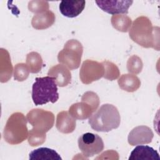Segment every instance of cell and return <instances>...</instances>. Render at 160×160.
I'll use <instances>...</instances> for the list:
<instances>
[{"label":"cell","instance_id":"1","mask_svg":"<svg viewBox=\"0 0 160 160\" xmlns=\"http://www.w3.org/2000/svg\"><path fill=\"white\" fill-rule=\"evenodd\" d=\"M120 121L117 108L111 104H102L88 120L91 128L98 132H109L116 129L119 126Z\"/></svg>","mask_w":160,"mask_h":160},{"label":"cell","instance_id":"2","mask_svg":"<svg viewBox=\"0 0 160 160\" xmlns=\"http://www.w3.org/2000/svg\"><path fill=\"white\" fill-rule=\"evenodd\" d=\"M155 27H152L150 20L145 16L136 19L129 29V36L132 40L144 48H159V34H155Z\"/></svg>","mask_w":160,"mask_h":160},{"label":"cell","instance_id":"3","mask_svg":"<svg viewBox=\"0 0 160 160\" xmlns=\"http://www.w3.org/2000/svg\"><path fill=\"white\" fill-rule=\"evenodd\" d=\"M57 83L51 76L36 78L32 86V99L36 106L49 102L55 103L59 99Z\"/></svg>","mask_w":160,"mask_h":160},{"label":"cell","instance_id":"4","mask_svg":"<svg viewBox=\"0 0 160 160\" xmlns=\"http://www.w3.org/2000/svg\"><path fill=\"white\" fill-rule=\"evenodd\" d=\"M27 120L21 112H14L7 121L3 132L4 139L11 144H18L24 141L28 137Z\"/></svg>","mask_w":160,"mask_h":160},{"label":"cell","instance_id":"5","mask_svg":"<svg viewBox=\"0 0 160 160\" xmlns=\"http://www.w3.org/2000/svg\"><path fill=\"white\" fill-rule=\"evenodd\" d=\"M82 52L83 48L80 42L76 39L69 40L59 52L58 61L70 69H78L80 66Z\"/></svg>","mask_w":160,"mask_h":160},{"label":"cell","instance_id":"6","mask_svg":"<svg viewBox=\"0 0 160 160\" xmlns=\"http://www.w3.org/2000/svg\"><path fill=\"white\" fill-rule=\"evenodd\" d=\"M26 119L34 131L46 133L51 129L54 122V116L51 111L42 109H34L26 116Z\"/></svg>","mask_w":160,"mask_h":160},{"label":"cell","instance_id":"7","mask_svg":"<svg viewBox=\"0 0 160 160\" xmlns=\"http://www.w3.org/2000/svg\"><path fill=\"white\" fill-rule=\"evenodd\" d=\"M78 142L79 149L86 158L98 154L104 149L102 138L98 134L91 132H86L80 136Z\"/></svg>","mask_w":160,"mask_h":160},{"label":"cell","instance_id":"8","mask_svg":"<svg viewBox=\"0 0 160 160\" xmlns=\"http://www.w3.org/2000/svg\"><path fill=\"white\" fill-rule=\"evenodd\" d=\"M104 74V69L102 62L88 59L82 64L79 77L82 83L89 84L103 77Z\"/></svg>","mask_w":160,"mask_h":160},{"label":"cell","instance_id":"9","mask_svg":"<svg viewBox=\"0 0 160 160\" xmlns=\"http://www.w3.org/2000/svg\"><path fill=\"white\" fill-rule=\"evenodd\" d=\"M154 137L152 131L146 126H139L133 128L129 133L128 141L130 145H142L149 144Z\"/></svg>","mask_w":160,"mask_h":160},{"label":"cell","instance_id":"10","mask_svg":"<svg viewBox=\"0 0 160 160\" xmlns=\"http://www.w3.org/2000/svg\"><path fill=\"white\" fill-rule=\"evenodd\" d=\"M96 4L103 11L110 14H128L132 1H96Z\"/></svg>","mask_w":160,"mask_h":160},{"label":"cell","instance_id":"11","mask_svg":"<svg viewBox=\"0 0 160 160\" xmlns=\"http://www.w3.org/2000/svg\"><path fill=\"white\" fill-rule=\"evenodd\" d=\"M85 4V1H62L59 4V11L63 16L72 18L82 12Z\"/></svg>","mask_w":160,"mask_h":160},{"label":"cell","instance_id":"12","mask_svg":"<svg viewBox=\"0 0 160 160\" xmlns=\"http://www.w3.org/2000/svg\"><path fill=\"white\" fill-rule=\"evenodd\" d=\"M81 100V102L72 104L69 109V112L74 118L83 120L89 118L96 109L88 101Z\"/></svg>","mask_w":160,"mask_h":160},{"label":"cell","instance_id":"13","mask_svg":"<svg viewBox=\"0 0 160 160\" xmlns=\"http://www.w3.org/2000/svg\"><path fill=\"white\" fill-rule=\"evenodd\" d=\"M49 76L55 78L57 85L60 87L67 86L71 79V74L69 70L63 64H56L49 69Z\"/></svg>","mask_w":160,"mask_h":160},{"label":"cell","instance_id":"14","mask_svg":"<svg viewBox=\"0 0 160 160\" xmlns=\"http://www.w3.org/2000/svg\"><path fill=\"white\" fill-rule=\"evenodd\" d=\"M129 160H160L157 151L148 146H136L131 152Z\"/></svg>","mask_w":160,"mask_h":160},{"label":"cell","instance_id":"15","mask_svg":"<svg viewBox=\"0 0 160 160\" xmlns=\"http://www.w3.org/2000/svg\"><path fill=\"white\" fill-rule=\"evenodd\" d=\"M56 128L62 133H71L76 128V119L68 111H61L57 115Z\"/></svg>","mask_w":160,"mask_h":160},{"label":"cell","instance_id":"16","mask_svg":"<svg viewBox=\"0 0 160 160\" xmlns=\"http://www.w3.org/2000/svg\"><path fill=\"white\" fill-rule=\"evenodd\" d=\"M55 21L54 14L48 10L36 14L32 18L31 24L36 29H44L53 24Z\"/></svg>","mask_w":160,"mask_h":160},{"label":"cell","instance_id":"17","mask_svg":"<svg viewBox=\"0 0 160 160\" xmlns=\"http://www.w3.org/2000/svg\"><path fill=\"white\" fill-rule=\"evenodd\" d=\"M30 160H62L60 155L54 149L48 148H40L29 153Z\"/></svg>","mask_w":160,"mask_h":160},{"label":"cell","instance_id":"18","mask_svg":"<svg viewBox=\"0 0 160 160\" xmlns=\"http://www.w3.org/2000/svg\"><path fill=\"white\" fill-rule=\"evenodd\" d=\"M139 78L133 74H122L118 80L119 88L128 92H134L140 86Z\"/></svg>","mask_w":160,"mask_h":160},{"label":"cell","instance_id":"19","mask_svg":"<svg viewBox=\"0 0 160 160\" xmlns=\"http://www.w3.org/2000/svg\"><path fill=\"white\" fill-rule=\"evenodd\" d=\"M26 65L31 73H38L41 69L42 59L40 54L36 52H31L26 57Z\"/></svg>","mask_w":160,"mask_h":160},{"label":"cell","instance_id":"20","mask_svg":"<svg viewBox=\"0 0 160 160\" xmlns=\"http://www.w3.org/2000/svg\"><path fill=\"white\" fill-rule=\"evenodd\" d=\"M111 24L118 31L127 32L131 26V19L126 15H113Z\"/></svg>","mask_w":160,"mask_h":160},{"label":"cell","instance_id":"21","mask_svg":"<svg viewBox=\"0 0 160 160\" xmlns=\"http://www.w3.org/2000/svg\"><path fill=\"white\" fill-rule=\"evenodd\" d=\"M102 64L104 69V74L103 76L104 78L112 81L118 78L119 76V71L116 64L108 61H104Z\"/></svg>","mask_w":160,"mask_h":160},{"label":"cell","instance_id":"22","mask_svg":"<svg viewBox=\"0 0 160 160\" xmlns=\"http://www.w3.org/2000/svg\"><path fill=\"white\" fill-rule=\"evenodd\" d=\"M29 73V70L27 65L24 63H18L14 67V78L18 81L26 80Z\"/></svg>","mask_w":160,"mask_h":160},{"label":"cell","instance_id":"23","mask_svg":"<svg viewBox=\"0 0 160 160\" xmlns=\"http://www.w3.org/2000/svg\"><path fill=\"white\" fill-rule=\"evenodd\" d=\"M142 68V62L138 56L133 55L129 58L127 62L128 71L131 73L138 74L139 73Z\"/></svg>","mask_w":160,"mask_h":160},{"label":"cell","instance_id":"24","mask_svg":"<svg viewBox=\"0 0 160 160\" xmlns=\"http://www.w3.org/2000/svg\"><path fill=\"white\" fill-rule=\"evenodd\" d=\"M46 133L31 129L29 132L28 142L31 146H38L46 141Z\"/></svg>","mask_w":160,"mask_h":160},{"label":"cell","instance_id":"25","mask_svg":"<svg viewBox=\"0 0 160 160\" xmlns=\"http://www.w3.org/2000/svg\"><path fill=\"white\" fill-rule=\"evenodd\" d=\"M28 9L36 14L42 12L48 11L49 3L44 1H32L28 3Z\"/></svg>","mask_w":160,"mask_h":160}]
</instances>
